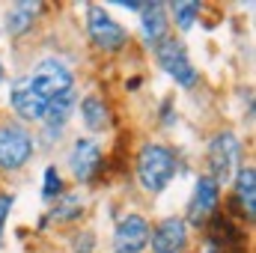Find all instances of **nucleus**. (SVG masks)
<instances>
[{"label": "nucleus", "mask_w": 256, "mask_h": 253, "mask_svg": "<svg viewBox=\"0 0 256 253\" xmlns=\"http://www.w3.org/2000/svg\"><path fill=\"white\" fill-rule=\"evenodd\" d=\"M218 200H220V185L212 176H200L191 196V206H188V220L194 226H202L206 220H212L214 212H218Z\"/></svg>", "instance_id": "obj_7"}, {"label": "nucleus", "mask_w": 256, "mask_h": 253, "mask_svg": "<svg viewBox=\"0 0 256 253\" xmlns=\"http://www.w3.org/2000/svg\"><path fill=\"white\" fill-rule=\"evenodd\" d=\"M149 224L140 214H126L114 232V253H140L149 244Z\"/></svg>", "instance_id": "obj_8"}, {"label": "nucleus", "mask_w": 256, "mask_h": 253, "mask_svg": "<svg viewBox=\"0 0 256 253\" xmlns=\"http://www.w3.org/2000/svg\"><path fill=\"white\" fill-rule=\"evenodd\" d=\"M236 202L238 212L254 220V208H256V170L254 167H242L236 173Z\"/></svg>", "instance_id": "obj_13"}, {"label": "nucleus", "mask_w": 256, "mask_h": 253, "mask_svg": "<svg viewBox=\"0 0 256 253\" xmlns=\"http://www.w3.org/2000/svg\"><path fill=\"white\" fill-rule=\"evenodd\" d=\"M173 15H176V24L182 30H188L194 24V18L200 15V6L196 3H173Z\"/></svg>", "instance_id": "obj_17"}, {"label": "nucleus", "mask_w": 256, "mask_h": 253, "mask_svg": "<svg viewBox=\"0 0 256 253\" xmlns=\"http://www.w3.org/2000/svg\"><path fill=\"white\" fill-rule=\"evenodd\" d=\"M80 116H84V126L90 128V131H102V128L110 126V110H108V104H104L102 98H96V96L84 98Z\"/></svg>", "instance_id": "obj_14"}, {"label": "nucleus", "mask_w": 256, "mask_h": 253, "mask_svg": "<svg viewBox=\"0 0 256 253\" xmlns=\"http://www.w3.org/2000/svg\"><path fill=\"white\" fill-rule=\"evenodd\" d=\"M86 33H90L92 45L102 51H122L128 45V30L98 6H90V12H86Z\"/></svg>", "instance_id": "obj_4"}, {"label": "nucleus", "mask_w": 256, "mask_h": 253, "mask_svg": "<svg viewBox=\"0 0 256 253\" xmlns=\"http://www.w3.org/2000/svg\"><path fill=\"white\" fill-rule=\"evenodd\" d=\"M39 9V3H18L12 12H9V18H6V30L12 33V36H18V33H24L27 27H30V21H33V12Z\"/></svg>", "instance_id": "obj_15"}, {"label": "nucleus", "mask_w": 256, "mask_h": 253, "mask_svg": "<svg viewBox=\"0 0 256 253\" xmlns=\"http://www.w3.org/2000/svg\"><path fill=\"white\" fill-rule=\"evenodd\" d=\"M9 208H12V196L9 194H0V238H3V224L9 218Z\"/></svg>", "instance_id": "obj_19"}, {"label": "nucleus", "mask_w": 256, "mask_h": 253, "mask_svg": "<svg viewBox=\"0 0 256 253\" xmlns=\"http://www.w3.org/2000/svg\"><path fill=\"white\" fill-rule=\"evenodd\" d=\"M68 161H72L74 179L86 185V182H92V179L98 176V170H102V149L96 146V140H86V137H84V140H74Z\"/></svg>", "instance_id": "obj_9"}, {"label": "nucleus", "mask_w": 256, "mask_h": 253, "mask_svg": "<svg viewBox=\"0 0 256 253\" xmlns=\"http://www.w3.org/2000/svg\"><path fill=\"white\" fill-rule=\"evenodd\" d=\"M90 248H92V236H84V242H74L78 253H90Z\"/></svg>", "instance_id": "obj_20"}, {"label": "nucleus", "mask_w": 256, "mask_h": 253, "mask_svg": "<svg viewBox=\"0 0 256 253\" xmlns=\"http://www.w3.org/2000/svg\"><path fill=\"white\" fill-rule=\"evenodd\" d=\"M30 155H33L30 131L21 126H12V122H3L0 126V170L15 173L30 161Z\"/></svg>", "instance_id": "obj_3"}, {"label": "nucleus", "mask_w": 256, "mask_h": 253, "mask_svg": "<svg viewBox=\"0 0 256 253\" xmlns=\"http://www.w3.org/2000/svg\"><path fill=\"white\" fill-rule=\"evenodd\" d=\"M155 57H158V66L167 74H173L176 84H182V86H194L196 84V68L191 66V57H188V51H185V45L179 39H173V36L161 39L155 45Z\"/></svg>", "instance_id": "obj_5"}, {"label": "nucleus", "mask_w": 256, "mask_h": 253, "mask_svg": "<svg viewBox=\"0 0 256 253\" xmlns=\"http://www.w3.org/2000/svg\"><path fill=\"white\" fill-rule=\"evenodd\" d=\"M176 176V155L173 149H167L164 143H149L140 149L137 155V179L143 190L158 194L170 185V179Z\"/></svg>", "instance_id": "obj_1"}, {"label": "nucleus", "mask_w": 256, "mask_h": 253, "mask_svg": "<svg viewBox=\"0 0 256 253\" xmlns=\"http://www.w3.org/2000/svg\"><path fill=\"white\" fill-rule=\"evenodd\" d=\"M24 84H27L45 104H51V102L68 96V92H74V74H72V68L66 63H60V60H42L30 74H24Z\"/></svg>", "instance_id": "obj_2"}, {"label": "nucleus", "mask_w": 256, "mask_h": 253, "mask_svg": "<svg viewBox=\"0 0 256 253\" xmlns=\"http://www.w3.org/2000/svg\"><path fill=\"white\" fill-rule=\"evenodd\" d=\"M167 6L164 3H143L140 9V30H143V39L146 45H158L161 39H167Z\"/></svg>", "instance_id": "obj_11"}, {"label": "nucleus", "mask_w": 256, "mask_h": 253, "mask_svg": "<svg viewBox=\"0 0 256 253\" xmlns=\"http://www.w3.org/2000/svg\"><path fill=\"white\" fill-rule=\"evenodd\" d=\"M238 152H242L238 137L230 134V131L214 134V140L208 143V167H212L208 176H212L218 185H224V182L230 179V173H232V167H236V161H238Z\"/></svg>", "instance_id": "obj_6"}, {"label": "nucleus", "mask_w": 256, "mask_h": 253, "mask_svg": "<svg viewBox=\"0 0 256 253\" xmlns=\"http://www.w3.org/2000/svg\"><path fill=\"white\" fill-rule=\"evenodd\" d=\"M80 212H84V208H80V200H78L74 194H68V196H63V200L51 208V218H54V220H74Z\"/></svg>", "instance_id": "obj_16"}, {"label": "nucleus", "mask_w": 256, "mask_h": 253, "mask_svg": "<svg viewBox=\"0 0 256 253\" xmlns=\"http://www.w3.org/2000/svg\"><path fill=\"white\" fill-rule=\"evenodd\" d=\"M9 98H12V108L18 110V116H24V120H30V122H39V120H45V110H48V104L24 84V78L21 80H15L12 84V92H9Z\"/></svg>", "instance_id": "obj_12"}, {"label": "nucleus", "mask_w": 256, "mask_h": 253, "mask_svg": "<svg viewBox=\"0 0 256 253\" xmlns=\"http://www.w3.org/2000/svg\"><path fill=\"white\" fill-rule=\"evenodd\" d=\"M54 194H60V173H57L54 167H48V170H45V188H42V196L51 200Z\"/></svg>", "instance_id": "obj_18"}, {"label": "nucleus", "mask_w": 256, "mask_h": 253, "mask_svg": "<svg viewBox=\"0 0 256 253\" xmlns=\"http://www.w3.org/2000/svg\"><path fill=\"white\" fill-rule=\"evenodd\" d=\"M149 242L155 253H182L188 244V226L182 218H164L149 236Z\"/></svg>", "instance_id": "obj_10"}, {"label": "nucleus", "mask_w": 256, "mask_h": 253, "mask_svg": "<svg viewBox=\"0 0 256 253\" xmlns=\"http://www.w3.org/2000/svg\"><path fill=\"white\" fill-rule=\"evenodd\" d=\"M0 80H3V66H0Z\"/></svg>", "instance_id": "obj_21"}]
</instances>
